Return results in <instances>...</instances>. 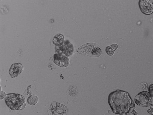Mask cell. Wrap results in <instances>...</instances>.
<instances>
[{"instance_id": "cell-7", "label": "cell", "mask_w": 153, "mask_h": 115, "mask_svg": "<svg viewBox=\"0 0 153 115\" xmlns=\"http://www.w3.org/2000/svg\"><path fill=\"white\" fill-rule=\"evenodd\" d=\"M24 69V67L21 63L14 64L10 69L9 73L12 78H15L21 73Z\"/></svg>"}, {"instance_id": "cell-1", "label": "cell", "mask_w": 153, "mask_h": 115, "mask_svg": "<svg viewBox=\"0 0 153 115\" xmlns=\"http://www.w3.org/2000/svg\"><path fill=\"white\" fill-rule=\"evenodd\" d=\"M108 102L113 112L117 114H127L135 107L129 93L121 90H116L111 93Z\"/></svg>"}, {"instance_id": "cell-5", "label": "cell", "mask_w": 153, "mask_h": 115, "mask_svg": "<svg viewBox=\"0 0 153 115\" xmlns=\"http://www.w3.org/2000/svg\"><path fill=\"white\" fill-rule=\"evenodd\" d=\"M139 5L141 11L143 14L149 15L153 12V3L150 1L140 0Z\"/></svg>"}, {"instance_id": "cell-15", "label": "cell", "mask_w": 153, "mask_h": 115, "mask_svg": "<svg viewBox=\"0 0 153 115\" xmlns=\"http://www.w3.org/2000/svg\"><path fill=\"white\" fill-rule=\"evenodd\" d=\"M147 112L150 114H152V113H153L151 109H149L147 110Z\"/></svg>"}, {"instance_id": "cell-10", "label": "cell", "mask_w": 153, "mask_h": 115, "mask_svg": "<svg viewBox=\"0 0 153 115\" xmlns=\"http://www.w3.org/2000/svg\"><path fill=\"white\" fill-rule=\"evenodd\" d=\"M27 101L28 103L30 105H35L38 103V97L34 95H32L28 98Z\"/></svg>"}, {"instance_id": "cell-13", "label": "cell", "mask_w": 153, "mask_h": 115, "mask_svg": "<svg viewBox=\"0 0 153 115\" xmlns=\"http://www.w3.org/2000/svg\"><path fill=\"white\" fill-rule=\"evenodd\" d=\"M135 108H133L130 112H131V113L133 115H137V113L135 110Z\"/></svg>"}, {"instance_id": "cell-12", "label": "cell", "mask_w": 153, "mask_h": 115, "mask_svg": "<svg viewBox=\"0 0 153 115\" xmlns=\"http://www.w3.org/2000/svg\"><path fill=\"white\" fill-rule=\"evenodd\" d=\"M6 93L3 91L1 92V99H3L6 96Z\"/></svg>"}, {"instance_id": "cell-16", "label": "cell", "mask_w": 153, "mask_h": 115, "mask_svg": "<svg viewBox=\"0 0 153 115\" xmlns=\"http://www.w3.org/2000/svg\"><path fill=\"white\" fill-rule=\"evenodd\" d=\"M150 108L151 110L152 111V112L153 113V105L151 106Z\"/></svg>"}, {"instance_id": "cell-8", "label": "cell", "mask_w": 153, "mask_h": 115, "mask_svg": "<svg viewBox=\"0 0 153 115\" xmlns=\"http://www.w3.org/2000/svg\"><path fill=\"white\" fill-rule=\"evenodd\" d=\"M64 40V36L62 34H59L54 37L53 43L56 46L60 47L63 45Z\"/></svg>"}, {"instance_id": "cell-2", "label": "cell", "mask_w": 153, "mask_h": 115, "mask_svg": "<svg viewBox=\"0 0 153 115\" xmlns=\"http://www.w3.org/2000/svg\"><path fill=\"white\" fill-rule=\"evenodd\" d=\"M5 99L7 105L13 111L22 110L26 106L25 97L18 93L7 94Z\"/></svg>"}, {"instance_id": "cell-17", "label": "cell", "mask_w": 153, "mask_h": 115, "mask_svg": "<svg viewBox=\"0 0 153 115\" xmlns=\"http://www.w3.org/2000/svg\"><path fill=\"white\" fill-rule=\"evenodd\" d=\"M149 115H153V114H149Z\"/></svg>"}, {"instance_id": "cell-6", "label": "cell", "mask_w": 153, "mask_h": 115, "mask_svg": "<svg viewBox=\"0 0 153 115\" xmlns=\"http://www.w3.org/2000/svg\"><path fill=\"white\" fill-rule=\"evenodd\" d=\"M54 62L60 67L66 68L69 65L70 61L66 56L56 53L54 56Z\"/></svg>"}, {"instance_id": "cell-3", "label": "cell", "mask_w": 153, "mask_h": 115, "mask_svg": "<svg viewBox=\"0 0 153 115\" xmlns=\"http://www.w3.org/2000/svg\"><path fill=\"white\" fill-rule=\"evenodd\" d=\"M78 51L81 54H84L93 57L100 56L102 54L101 47L94 43H89L80 47Z\"/></svg>"}, {"instance_id": "cell-11", "label": "cell", "mask_w": 153, "mask_h": 115, "mask_svg": "<svg viewBox=\"0 0 153 115\" xmlns=\"http://www.w3.org/2000/svg\"><path fill=\"white\" fill-rule=\"evenodd\" d=\"M148 91L151 96H153V84H152L149 86Z\"/></svg>"}, {"instance_id": "cell-14", "label": "cell", "mask_w": 153, "mask_h": 115, "mask_svg": "<svg viewBox=\"0 0 153 115\" xmlns=\"http://www.w3.org/2000/svg\"><path fill=\"white\" fill-rule=\"evenodd\" d=\"M151 106L153 105V96H151Z\"/></svg>"}, {"instance_id": "cell-4", "label": "cell", "mask_w": 153, "mask_h": 115, "mask_svg": "<svg viewBox=\"0 0 153 115\" xmlns=\"http://www.w3.org/2000/svg\"><path fill=\"white\" fill-rule=\"evenodd\" d=\"M151 95L148 91H144L140 92L135 98V102L138 105L147 107L151 104Z\"/></svg>"}, {"instance_id": "cell-9", "label": "cell", "mask_w": 153, "mask_h": 115, "mask_svg": "<svg viewBox=\"0 0 153 115\" xmlns=\"http://www.w3.org/2000/svg\"><path fill=\"white\" fill-rule=\"evenodd\" d=\"M118 47V45L117 44H114L110 46L107 47L106 49V51L109 56H112Z\"/></svg>"}]
</instances>
